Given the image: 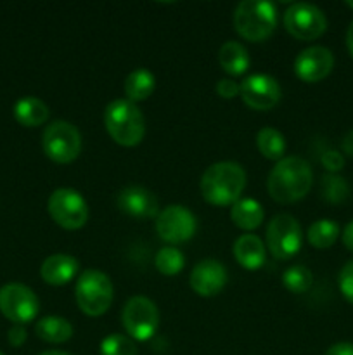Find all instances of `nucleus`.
Instances as JSON below:
<instances>
[{
	"instance_id": "f257e3e1",
	"label": "nucleus",
	"mask_w": 353,
	"mask_h": 355,
	"mask_svg": "<svg viewBox=\"0 0 353 355\" xmlns=\"http://www.w3.org/2000/svg\"><path fill=\"white\" fill-rule=\"evenodd\" d=\"M314 172L307 159L301 156H284L275 163L266 179L270 198L280 205L296 203L311 189Z\"/></svg>"
},
{
	"instance_id": "f03ea898",
	"label": "nucleus",
	"mask_w": 353,
	"mask_h": 355,
	"mask_svg": "<svg viewBox=\"0 0 353 355\" xmlns=\"http://www.w3.org/2000/svg\"><path fill=\"white\" fill-rule=\"evenodd\" d=\"M201 194L213 207H232L246 189V172L235 162H218L201 175Z\"/></svg>"
},
{
	"instance_id": "7ed1b4c3",
	"label": "nucleus",
	"mask_w": 353,
	"mask_h": 355,
	"mask_svg": "<svg viewBox=\"0 0 353 355\" xmlns=\"http://www.w3.org/2000/svg\"><path fill=\"white\" fill-rule=\"evenodd\" d=\"M104 127L116 144L134 148L145 135V118L135 103L114 99L104 110Z\"/></svg>"
},
{
	"instance_id": "20e7f679",
	"label": "nucleus",
	"mask_w": 353,
	"mask_h": 355,
	"mask_svg": "<svg viewBox=\"0 0 353 355\" xmlns=\"http://www.w3.org/2000/svg\"><path fill=\"white\" fill-rule=\"evenodd\" d=\"M235 31L244 40L258 44L266 40L277 26V9L266 0H242L232 17Z\"/></svg>"
},
{
	"instance_id": "39448f33",
	"label": "nucleus",
	"mask_w": 353,
	"mask_h": 355,
	"mask_svg": "<svg viewBox=\"0 0 353 355\" xmlns=\"http://www.w3.org/2000/svg\"><path fill=\"white\" fill-rule=\"evenodd\" d=\"M76 305L89 318H99L109 311L114 298L113 283L102 270H83L75 286Z\"/></svg>"
},
{
	"instance_id": "423d86ee",
	"label": "nucleus",
	"mask_w": 353,
	"mask_h": 355,
	"mask_svg": "<svg viewBox=\"0 0 353 355\" xmlns=\"http://www.w3.org/2000/svg\"><path fill=\"white\" fill-rule=\"evenodd\" d=\"M42 148L48 159L59 165H68L82 153V134L69 121L55 120L45 127L42 134Z\"/></svg>"
},
{
	"instance_id": "0eeeda50",
	"label": "nucleus",
	"mask_w": 353,
	"mask_h": 355,
	"mask_svg": "<svg viewBox=\"0 0 353 355\" xmlns=\"http://www.w3.org/2000/svg\"><path fill=\"white\" fill-rule=\"evenodd\" d=\"M47 211L52 220L66 231H78L89 220V205L85 198L71 187L52 191L47 201Z\"/></svg>"
},
{
	"instance_id": "6e6552de",
	"label": "nucleus",
	"mask_w": 353,
	"mask_h": 355,
	"mask_svg": "<svg viewBox=\"0 0 353 355\" xmlns=\"http://www.w3.org/2000/svg\"><path fill=\"white\" fill-rule=\"evenodd\" d=\"M121 324L134 342H147L159 328V311L147 297H132L121 311Z\"/></svg>"
},
{
	"instance_id": "1a4fd4ad",
	"label": "nucleus",
	"mask_w": 353,
	"mask_h": 355,
	"mask_svg": "<svg viewBox=\"0 0 353 355\" xmlns=\"http://www.w3.org/2000/svg\"><path fill=\"white\" fill-rule=\"evenodd\" d=\"M303 231L293 215L279 214L266 225V250L277 260H289L301 250Z\"/></svg>"
},
{
	"instance_id": "9d476101",
	"label": "nucleus",
	"mask_w": 353,
	"mask_h": 355,
	"mask_svg": "<svg viewBox=\"0 0 353 355\" xmlns=\"http://www.w3.org/2000/svg\"><path fill=\"white\" fill-rule=\"evenodd\" d=\"M284 26L291 37L303 42L317 40L327 30L324 10L310 2H294L284 12Z\"/></svg>"
},
{
	"instance_id": "9b49d317",
	"label": "nucleus",
	"mask_w": 353,
	"mask_h": 355,
	"mask_svg": "<svg viewBox=\"0 0 353 355\" xmlns=\"http://www.w3.org/2000/svg\"><path fill=\"white\" fill-rule=\"evenodd\" d=\"M0 312L14 324H28L40 312V302L31 288L9 283L0 288Z\"/></svg>"
},
{
	"instance_id": "f8f14e48",
	"label": "nucleus",
	"mask_w": 353,
	"mask_h": 355,
	"mask_svg": "<svg viewBox=\"0 0 353 355\" xmlns=\"http://www.w3.org/2000/svg\"><path fill=\"white\" fill-rule=\"evenodd\" d=\"M197 231L196 215L183 205H168L156 217V232L168 245H182Z\"/></svg>"
},
{
	"instance_id": "ddd939ff",
	"label": "nucleus",
	"mask_w": 353,
	"mask_h": 355,
	"mask_svg": "<svg viewBox=\"0 0 353 355\" xmlns=\"http://www.w3.org/2000/svg\"><path fill=\"white\" fill-rule=\"evenodd\" d=\"M241 87V99L248 107L255 111H269L279 104L282 97L279 82L273 76L265 73L249 75L239 83Z\"/></svg>"
},
{
	"instance_id": "4468645a",
	"label": "nucleus",
	"mask_w": 353,
	"mask_h": 355,
	"mask_svg": "<svg viewBox=\"0 0 353 355\" xmlns=\"http://www.w3.org/2000/svg\"><path fill=\"white\" fill-rule=\"evenodd\" d=\"M334 68V55L327 47L311 45L303 49L294 59V73L305 83H317L329 76Z\"/></svg>"
},
{
	"instance_id": "2eb2a0df",
	"label": "nucleus",
	"mask_w": 353,
	"mask_h": 355,
	"mask_svg": "<svg viewBox=\"0 0 353 355\" xmlns=\"http://www.w3.org/2000/svg\"><path fill=\"white\" fill-rule=\"evenodd\" d=\"M228 281V272L220 260L204 259L194 266L190 272L189 284L192 291L199 297L211 298L221 293Z\"/></svg>"
},
{
	"instance_id": "dca6fc26",
	"label": "nucleus",
	"mask_w": 353,
	"mask_h": 355,
	"mask_svg": "<svg viewBox=\"0 0 353 355\" xmlns=\"http://www.w3.org/2000/svg\"><path fill=\"white\" fill-rule=\"evenodd\" d=\"M118 208L132 218H152L159 215V201L154 193L141 186H128L118 193Z\"/></svg>"
},
{
	"instance_id": "f3484780",
	"label": "nucleus",
	"mask_w": 353,
	"mask_h": 355,
	"mask_svg": "<svg viewBox=\"0 0 353 355\" xmlns=\"http://www.w3.org/2000/svg\"><path fill=\"white\" fill-rule=\"evenodd\" d=\"M80 272V262L73 255L55 253L47 257L40 267V276L51 286H64L71 283Z\"/></svg>"
},
{
	"instance_id": "a211bd4d",
	"label": "nucleus",
	"mask_w": 353,
	"mask_h": 355,
	"mask_svg": "<svg viewBox=\"0 0 353 355\" xmlns=\"http://www.w3.org/2000/svg\"><path fill=\"white\" fill-rule=\"evenodd\" d=\"M232 252H234V257L239 266L246 270L262 269L266 259L265 245H263V241L258 236L251 234V232L239 236L235 239L234 246H232Z\"/></svg>"
},
{
	"instance_id": "6ab92c4d",
	"label": "nucleus",
	"mask_w": 353,
	"mask_h": 355,
	"mask_svg": "<svg viewBox=\"0 0 353 355\" xmlns=\"http://www.w3.org/2000/svg\"><path fill=\"white\" fill-rule=\"evenodd\" d=\"M48 114H51V110H48L47 104L35 96L21 97L14 104V118L23 127H40L48 120Z\"/></svg>"
},
{
	"instance_id": "aec40b11",
	"label": "nucleus",
	"mask_w": 353,
	"mask_h": 355,
	"mask_svg": "<svg viewBox=\"0 0 353 355\" xmlns=\"http://www.w3.org/2000/svg\"><path fill=\"white\" fill-rule=\"evenodd\" d=\"M218 64L227 75L241 76L249 68V54L241 42L228 40L218 51Z\"/></svg>"
},
{
	"instance_id": "412c9836",
	"label": "nucleus",
	"mask_w": 353,
	"mask_h": 355,
	"mask_svg": "<svg viewBox=\"0 0 353 355\" xmlns=\"http://www.w3.org/2000/svg\"><path fill=\"white\" fill-rule=\"evenodd\" d=\"M263 217V207L253 198H241L235 201L230 208V220L234 222L235 227L242 229V231H255L262 225Z\"/></svg>"
},
{
	"instance_id": "4be33fe9",
	"label": "nucleus",
	"mask_w": 353,
	"mask_h": 355,
	"mask_svg": "<svg viewBox=\"0 0 353 355\" xmlns=\"http://www.w3.org/2000/svg\"><path fill=\"white\" fill-rule=\"evenodd\" d=\"M35 333L47 343H66L73 336V324L61 315H47L35 324Z\"/></svg>"
},
{
	"instance_id": "5701e85b",
	"label": "nucleus",
	"mask_w": 353,
	"mask_h": 355,
	"mask_svg": "<svg viewBox=\"0 0 353 355\" xmlns=\"http://www.w3.org/2000/svg\"><path fill=\"white\" fill-rule=\"evenodd\" d=\"M125 96L132 103H141L151 97V94L154 92L156 87V78L149 69L145 68H137L132 73H128V76L125 78Z\"/></svg>"
},
{
	"instance_id": "b1692460",
	"label": "nucleus",
	"mask_w": 353,
	"mask_h": 355,
	"mask_svg": "<svg viewBox=\"0 0 353 355\" xmlns=\"http://www.w3.org/2000/svg\"><path fill=\"white\" fill-rule=\"evenodd\" d=\"M256 148L272 162H280L286 155V139L277 128L265 127L256 134Z\"/></svg>"
},
{
	"instance_id": "393cba45",
	"label": "nucleus",
	"mask_w": 353,
	"mask_h": 355,
	"mask_svg": "<svg viewBox=\"0 0 353 355\" xmlns=\"http://www.w3.org/2000/svg\"><path fill=\"white\" fill-rule=\"evenodd\" d=\"M308 243L317 250L331 248L339 238V225L331 218H318L308 227Z\"/></svg>"
},
{
	"instance_id": "a878e982",
	"label": "nucleus",
	"mask_w": 353,
	"mask_h": 355,
	"mask_svg": "<svg viewBox=\"0 0 353 355\" xmlns=\"http://www.w3.org/2000/svg\"><path fill=\"white\" fill-rule=\"evenodd\" d=\"M154 266L163 276H176L185 267V257L175 246H163L154 257Z\"/></svg>"
},
{
	"instance_id": "bb28decb",
	"label": "nucleus",
	"mask_w": 353,
	"mask_h": 355,
	"mask_svg": "<svg viewBox=\"0 0 353 355\" xmlns=\"http://www.w3.org/2000/svg\"><path fill=\"white\" fill-rule=\"evenodd\" d=\"M282 284L287 291L294 295L307 293L314 284V274L307 266H301V263L291 266L289 269L284 270Z\"/></svg>"
},
{
	"instance_id": "cd10ccee",
	"label": "nucleus",
	"mask_w": 353,
	"mask_h": 355,
	"mask_svg": "<svg viewBox=\"0 0 353 355\" xmlns=\"http://www.w3.org/2000/svg\"><path fill=\"white\" fill-rule=\"evenodd\" d=\"M320 193L325 201L339 205L348 200L350 186L345 177L338 175V173H325L320 180Z\"/></svg>"
},
{
	"instance_id": "c85d7f7f",
	"label": "nucleus",
	"mask_w": 353,
	"mask_h": 355,
	"mask_svg": "<svg viewBox=\"0 0 353 355\" xmlns=\"http://www.w3.org/2000/svg\"><path fill=\"white\" fill-rule=\"evenodd\" d=\"M137 343L127 335L114 333L100 342V355H137Z\"/></svg>"
},
{
	"instance_id": "c756f323",
	"label": "nucleus",
	"mask_w": 353,
	"mask_h": 355,
	"mask_svg": "<svg viewBox=\"0 0 353 355\" xmlns=\"http://www.w3.org/2000/svg\"><path fill=\"white\" fill-rule=\"evenodd\" d=\"M338 284L343 297L353 305V260H348V262L341 267V270H339Z\"/></svg>"
},
{
	"instance_id": "7c9ffc66",
	"label": "nucleus",
	"mask_w": 353,
	"mask_h": 355,
	"mask_svg": "<svg viewBox=\"0 0 353 355\" xmlns=\"http://www.w3.org/2000/svg\"><path fill=\"white\" fill-rule=\"evenodd\" d=\"M320 162L322 166H324L329 173H338L339 170L345 166V158H343L341 153L336 151V149H327V151L322 155Z\"/></svg>"
},
{
	"instance_id": "2f4dec72",
	"label": "nucleus",
	"mask_w": 353,
	"mask_h": 355,
	"mask_svg": "<svg viewBox=\"0 0 353 355\" xmlns=\"http://www.w3.org/2000/svg\"><path fill=\"white\" fill-rule=\"evenodd\" d=\"M217 94L224 99H234V97L241 96V87L239 83H235L234 80L230 78H221L217 82V87H215Z\"/></svg>"
},
{
	"instance_id": "473e14b6",
	"label": "nucleus",
	"mask_w": 353,
	"mask_h": 355,
	"mask_svg": "<svg viewBox=\"0 0 353 355\" xmlns=\"http://www.w3.org/2000/svg\"><path fill=\"white\" fill-rule=\"evenodd\" d=\"M26 338H28V333L23 324H14L12 328L9 329V333H7V340H9L10 345L16 347V349H19V347L26 342Z\"/></svg>"
},
{
	"instance_id": "72a5a7b5",
	"label": "nucleus",
	"mask_w": 353,
	"mask_h": 355,
	"mask_svg": "<svg viewBox=\"0 0 353 355\" xmlns=\"http://www.w3.org/2000/svg\"><path fill=\"white\" fill-rule=\"evenodd\" d=\"M324 355H353V343L350 342H339L334 343L327 349Z\"/></svg>"
},
{
	"instance_id": "f704fd0d",
	"label": "nucleus",
	"mask_w": 353,
	"mask_h": 355,
	"mask_svg": "<svg viewBox=\"0 0 353 355\" xmlns=\"http://www.w3.org/2000/svg\"><path fill=\"white\" fill-rule=\"evenodd\" d=\"M343 243L350 252H353V220L348 222L346 227L343 229Z\"/></svg>"
},
{
	"instance_id": "c9c22d12",
	"label": "nucleus",
	"mask_w": 353,
	"mask_h": 355,
	"mask_svg": "<svg viewBox=\"0 0 353 355\" xmlns=\"http://www.w3.org/2000/svg\"><path fill=\"white\" fill-rule=\"evenodd\" d=\"M341 146H343V151H345L346 155L353 156V130H350L348 134H346L345 137H343Z\"/></svg>"
},
{
	"instance_id": "e433bc0d",
	"label": "nucleus",
	"mask_w": 353,
	"mask_h": 355,
	"mask_svg": "<svg viewBox=\"0 0 353 355\" xmlns=\"http://www.w3.org/2000/svg\"><path fill=\"white\" fill-rule=\"evenodd\" d=\"M346 47H348L350 54L353 55V21L350 23L348 31H346Z\"/></svg>"
},
{
	"instance_id": "4c0bfd02",
	"label": "nucleus",
	"mask_w": 353,
	"mask_h": 355,
	"mask_svg": "<svg viewBox=\"0 0 353 355\" xmlns=\"http://www.w3.org/2000/svg\"><path fill=\"white\" fill-rule=\"evenodd\" d=\"M40 355H71V354L62 352V350H47V352H42Z\"/></svg>"
},
{
	"instance_id": "58836bf2",
	"label": "nucleus",
	"mask_w": 353,
	"mask_h": 355,
	"mask_svg": "<svg viewBox=\"0 0 353 355\" xmlns=\"http://www.w3.org/2000/svg\"><path fill=\"white\" fill-rule=\"evenodd\" d=\"M346 6L352 7V9H353V0H348V2H346Z\"/></svg>"
},
{
	"instance_id": "ea45409f",
	"label": "nucleus",
	"mask_w": 353,
	"mask_h": 355,
	"mask_svg": "<svg viewBox=\"0 0 353 355\" xmlns=\"http://www.w3.org/2000/svg\"><path fill=\"white\" fill-rule=\"evenodd\" d=\"M0 355H3V354H2V352H0Z\"/></svg>"
}]
</instances>
